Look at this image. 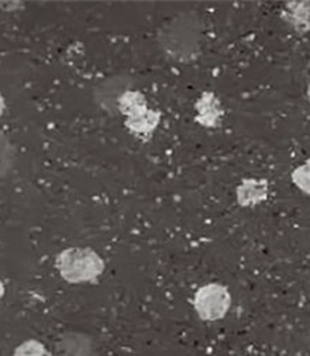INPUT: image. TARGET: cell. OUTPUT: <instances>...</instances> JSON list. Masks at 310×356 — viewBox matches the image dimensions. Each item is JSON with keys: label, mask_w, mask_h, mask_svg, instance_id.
I'll list each match as a JSON object with an SVG mask.
<instances>
[{"label": "cell", "mask_w": 310, "mask_h": 356, "mask_svg": "<svg viewBox=\"0 0 310 356\" xmlns=\"http://www.w3.org/2000/svg\"><path fill=\"white\" fill-rule=\"evenodd\" d=\"M284 20L297 33L309 31V2H293L282 9Z\"/></svg>", "instance_id": "8"}, {"label": "cell", "mask_w": 310, "mask_h": 356, "mask_svg": "<svg viewBox=\"0 0 310 356\" xmlns=\"http://www.w3.org/2000/svg\"><path fill=\"white\" fill-rule=\"evenodd\" d=\"M130 81L126 76H114L103 81L95 90L96 102L109 113L116 114L120 96L130 89Z\"/></svg>", "instance_id": "7"}, {"label": "cell", "mask_w": 310, "mask_h": 356, "mask_svg": "<svg viewBox=\"0 0 310 356\" xmlns=\"http://www.w3.org/2000/svg\"><path fill=\"white\" fill-rule=\"evenodd\" d=\"M231 307V294L222 283L201 286L194 296V309L202 321L213 323L224 318Z\"/></svg>", "instance_id": "4"}, {"label": "cell", "mask_w": 310, "mask_h": 356, "mask_svg": "<svg viewBox=\"0 0 310 356\" xmlns=\"http://www.w3.org/2000/svg\"><path fill=\"white\" fill-rule=\"evenodd\" d=\"M15 162V149L9 138L0 133V177L5 176Z\"/></svg>", "instance_id": "9"}, {"label": "cell", "mask_w": 310, "mask_h": 356, "mask_svg": "<svg viewBox=\"0 0 310 356\" xmlns=\"http://www.w3.org/2000/svg\"><path fill=\"white\" fill-rule=\"evenodd\" d=\"M195 122L206 129H217L222 124L226 110L215 92L205 90L195 102Z\"/></svg>", "instance_id": "5"}, {"label": "cell", "mask_w": 310, "mask_h": 356, "mask_svg": "<svg viewBox=\"0 0 310 356\" xmlns=\"http://www.w3.org/2000/svg\"><path fill=\"white\" fill-rule=\"evenodd\" d=\"M47 350L42 346L41 342L36 341V339H29L26 342H23L17 349H16V355L24 353V355H44Z\"/></svg>", "instance_id": "11"}, {"label": "cell", "mask_w": 310, "mask_h": 356, "mask_svg": "<svg viewBox=\"0 0 310 356\" xmlns=\"http://www.w3.org/2000/svg\"><path fill=\"white\" fill-rule=\"evenodd\" d=\"M270 196V182L264 177H247L235 188L237 204L240 207H256Z\"/></svg>", "instance_id": "6"}, {"label": "cell", "mask_w": 310, "mask_h": 356, "mask_svg": "<svg viewBox=\"0 0 310 356\" xmlns=\"http://www.w3.org/2000/svg\"><path fill=\"white\" fill-rule=\"evenodd\" d=\"M117 111L126 117L124 126L137 137L148 140L160 126L161 113L148 107L146 96L139 90H126L118 102Z\"/></svg>", "instance_id": "3"}, {"label": "cell", "mask_w": 310, "mask_h": 356, "mask_svg": "<svg viewBox=\"0 0 310 356\" xmlns=\"http://www.w3.org/2000/svg\"><path fill=\"white\" fill-rule=\"evenodd\" d=\"M3 294H5V284L2 280H0V299L3 298Z\"/></svg>", "instance_id": "13"}, {"label": "cell", "mask_w": 310, "mask_h": 356, "mask_svg": "<svg viewBox=\"0 0 310 356\" xmlns=\"http://www.w3.org/2000/svg\"><path fill=\"white\" fill-rule=\"evenodd\" d=\"M203 26L194 12L180 13L165 22L158 31V42L166 56L178 63H191L201 52Z\"/></svg>", "instance_id": "1"}, {"label": "cell", "mask_w": 310, "mask_h": 356, "mask_svg": "<svg viewBox=\"0 0 310 356\" xmlns=\"http://www.w3.org/2000/svg\"><path fill=\"white\" fill-rule=\"evenodd\" d=\"M55 268L68 283H91L104 272V261L92 248L72 247L58 254Z\"/></svg>", "instance_id": "2"}, {"label": "cell", "mask_w": 310, "mask_h": 356, "mask_svg": "<svg viewBox=\"0 0 310 356\" xmlns=\"http://www.w3.org/2000/svg\"><path fill=\"white\" fill-rule=\"evenodd\" d=\"M292 182L296 185L303 193L309 195V162L297 166L292 172Z\"/></svg>", "instance_id": "10"}, {"label": "cell", "mask_w": 310, "mask_h": 356, "mask_svg": "<svg viewBox=\"0 0 310 356\" xmlns=\"http://www.w3.org/2000/svg\"><path fill=\"white\" fill-rule=\"evenodd\" d=\"M5 108H6L5 97L2 96V93H0V117H2V115H3V113H5Z\"/></svg>", "instance_id": "12"}]
</instances>
